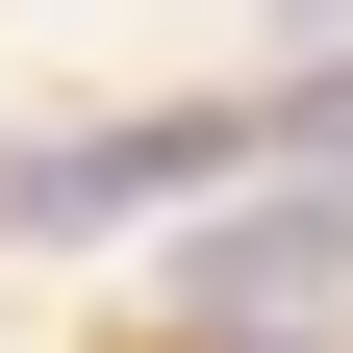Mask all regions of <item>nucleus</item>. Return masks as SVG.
I'll list each match as a JSON object with an SVG mask.
<instances>
[{
  "label": "nucleus",
  "instance_id": "1",
  "mask_svg": "<svg viewBox=\"0 0 353 353\" xmlns=\"http://www.w3.org/2000/svg\"><path fill=\"white\" fill-rule=\"evenodd\" d=\"M176 303H202L228 353H328L353 328V176H278L252 152L228 202H202V252H176Z\"/></svg>",
  "mask_w": 353,
  "mask_h": 353
}]
</instances>
